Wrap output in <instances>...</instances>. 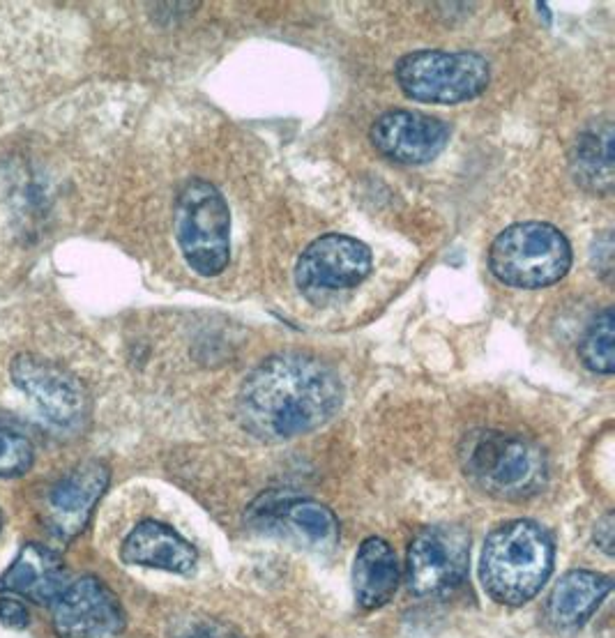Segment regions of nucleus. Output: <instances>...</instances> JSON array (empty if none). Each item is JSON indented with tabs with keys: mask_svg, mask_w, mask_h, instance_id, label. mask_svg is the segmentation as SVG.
<instances>
[{
	"mask_svg": "<svg viewBox=\"0 0 615 638\" xmlns=\"http://www.w3.org/2000/svg\"><path fill=\"white\" fill-rule=\"evenodd\" d=\"M344 399L339 376L305 353L272 355L245 378L238 417L249 434L277 443L323 427Z\"/></svg>",
	"mask_w": 615,
	"mask_h": 638,
	"instance_id": "f257e3e1",
	"label": "nucleus"
},
{
	"mask_svg": "<svg viewBox=\"0 0 615 638\" xmlns=\"http://www.w3.org/2000/svg\"><path fill=\"white\" fill-rule=\"evenodd\" d=\"M553 569V539L535 521H510L493 530L482 551V586L498 604L533 599Z\"/></svg>",
	"mask_w": 615,
	"mask_h": 638,
	"instance_id": "f03ea898",
	"label": "nucleus"
},
{
	"mask_svg": "<svg viewBox=\"0 0 615 638\" xmlns=\"http://www.w3.org/2000/svg\"><path fill=\"white\" fill-rule=\"evenodd\" d=\"M459 459L468 480L496 498L535 496L546 482L544 452L519 436L473 431L461 440Z\"/></svg>",
	"mask_w": 615,
	"mask_h": 638,
	"instance_id": "7ed1b4c3",
	"label": "nucleus"
},
{
	"mask_svg": "<svg viewBox=\"0 0 615 638\" xmlns=\"http://www.w3.org/2000/svg\"><path fill=\"white\" fill-rule=\"evenodd\" d=\"M489 268L512 288H546L572 268V247L551 224H514L493 240Z\"/></svg>",
	"mask_w": 615,
	"mask_h": 638,
	"instance_id": "20e7f679",
	"label": "nucleus"
},
{
	"mask_svg": "<svg viewBox=\"0 0 615 638\" xmlns=\"http://www.w3.org/2000/svg\"><path fill=\"white\" fill-rule=\"evenodd\" d=\"M176 238L189 268L217 277L231 258V212L208 180H189L176 203Z\"/></svg>",
	"mask_w": 615,
	"mask_h": 638,
	"instance_id": "39448f33",
	"label": "nucleus"
},
{
	"mask_svg": "<svg viewBox=\"0 0 615 638\" xmlns=\"http://www.w3.org/2000/svg\"><path fill=\"white\" fill-rule=\"evenodd\" d=\"M394 72L406 97L431 104L475 100L491 81L487 60L470 51H415Z\"/></svg>",
	"mask_w": 615,
	"mask_h": 638,
	"instance_id": "423d86ee",
	"label": "nucleus"
},
{
	"mask_svg": "<svg viewBox=\"0 0 615 638\" xmlns=\"http://www.w3.org/2000/svg\"><path fill=\"white\" fill-rule=\"evenodd\" d=\"M371 272V252L364 242L330 233L311 242L295 265V284L307 298L348 291Z\"/></svg>",
	"mask_w": 615,
	"mask_h": 638,
	"instance_id": "0eeeda50",
	"label": "nucleus"
},
{
	"mask_svg": "<svg viewBox=\"0 0 615 638\" xmlns=\"http://www.w3.org/2000/svg\"><path fill=\"white\" fill-rule=\"evenodd\" d=\"M470 537L459 526L422 530L408 549V586L415 595L431 597L457 588L468 574Z\"/></svg>",
	"mask_w": 615,
	"mask_h": 638,
	"instance_id": "6e6552de",
	"label": "nucleus"
},
{
	"mask_svg": "<svg viewBox=\"0 0 615 638\" xmlns=\"http://www.w3.org/2000/svg\"><path fill=\"white\" fill-rule=\"evenodd\" d=\"M12 381L28 394L47 420L56 427H77L88 413L86 387L70 371L37 355H17L12 362Z\"/></svg>",
	"mask_w": 615,
	"mask_h": 638,
	"instance_id": "1a4fd4ad",
	"label": "nucleus"
},
{
	"mask_svg": "<svg viewBox=\"0 0 615 638\" xmlns=\"http://www.w3.org/2000/svg\"><path fill=\"white\" fill-rule=\"evenodd\" d=\"M123 627V606L95 576L70 583L53 602V629L60 638H106Z\"/></svg>",
	"mask_w": 615,
	"mask_h": 638,
	"instance_id": "9d476101",
	"label": "nucleus"
},
{
	"mask_svg": "<svg viewBox=\"0 0 615 638\" xmlns=\"http://www.w3.org/2000/svg\"><path fill=\"white\" fill-rule=\"evenodd\" d=\"M109 480L111 473L102 461H83L60 477L44 500V523L51 535L63 542L77 537L88 526Z\"/></svg>",
	"mask_w": 615,
	"mask_h": 638,
	"instance_id": "9b49d317",
	"label": "nucleus"
},
{
	"mask_svg": "<svg viewBox=\"0 0 615 638\" xmlns=\"http://www.w3.org/2000/svg\"><path fill=\"white\" fill-rule=\"evenodd\" d=\"M450 125L420 111H387L371 127V143L399 164H427L443 153Z\"/></svg>",
	"mask_w": 615,
	"mask_h": 638,
	"instance_id": "f8f14e48",
	"label": "nucleus"
},
{
	"mask_svg": "<svg viewBox=\"0 0 615 638\" xmlns=\"http://www.w3.org/2000/svg\"><path fill=\"white\" fill-rule=\"evenodd\" d=\"M67 586L70 581L63 560L40 544H26L0 576V592H14L37 604H53Z\"/></svg>",
	"mask_w": 615,
	"mask_h": 638,
	"instance_id": "ddd939ff",
	"label": "nucleus"
},
{
	"mask_svg": "<svg viewBox=\"0 0 615 638\" xmlns=\"http://www.w3.org/2000/svg\"><path fill=\"white\" fill-rule=\"evenodd\" d=\"M127 565L164 569L173 574H192L196 567L194 546L176 530L157 521H143L127 535L123 544Z\"/></svg>",
	"mask_w": 615,
	"mask_h": 638,
	"instance_id": "4468645a",
	"label": "nucleus"
},
{
	"mask_svg": "<svg viewBox=\"0 0 615 638\" xmlns=\"http://www.w3.org/2000/svg\"><path fill=\"white\" fill-rule=\"evenodd\" d=\"M399 588V562L381 537L364 539L353 567V590L362 609L387 604Z\"/></svg>",
	"mask_w": 615,
	"mask_h": 638,
	"instance_id": "2eb2a0df",
	"label": "nucleus"
},
{
	"mask_svg": "<svg viewBox=\"0 0 615 638\" xmlns=\"http://www.w3.org/2000/svg\"><path fill=\"white\" fill-rule=\"evenodd\" d=\"M611 592V579L595 572H576L565 574L549 595L546 613L549 620L558 627H576L583 625L597 606L604 602V597Z\"/></svg>",
	"mask_w": 615,
	"mask_h": 638,
	"instance_id": "dca6fc26",
	"label": "nucleus"
},
{
	"mask_svg": "<svg viewBox=\"0 0 615 638\" xmlns=\"http://www.w3.org/2000/svg\"><path fill=\"white\" fill-rule=\"evenodd\" d=\"M576 182L592 192H609L613 185V129L611 123H599L586 129L576 141L572 155Z\"/></svg>",
	"mask_w": 615,
	"mask_h": 638,
	"instance_id": "f3484780",
	"label": "nucleus"
},
{
	"mask_svg": "<svg viewBox=\"0 0 615 638\" xmlns=\"http://www.w3.org/2000/svg\"><path fill=\"white\" fill-rule=\"evenodd\" d=\"M282 519L316 549H330L337 544V516L316 500H291L282 507Z\"/></svg>",
	"mask_w": 615,
	"mask_h": 638,
	"instance_id": "a211bd4d",
	"label": "nucleus"
},
{
	"mask_svg": "<svg viewBox=\"0 0 615 638\" xmlns=\"http://www.w3.org/2000/svg\"><path fill=\"white\" fill-rule=\"evenodd\" d=\"M613 328H615L613 309L606 307L602 314H597L595 321L590 323L586 337H583L579 344L583 364H586L590 371H595V374L611 376L615 369Z\"/></svg>",
	"mask_w": 615,
	"mask_h": 638,
	"instance_id": "6ab92c4d",
	"label": "nucleus"
},
{
	"mask_svg": "<svg viewBox=\"0 0 615 638\" xmlns=\"http://www.w3.org/2000/svg\"><path fill=\"white\" fill-rule=\"evenodd\" d=\"M35 461L33 443L19 431L0 427V477L26 475Z\"/></svg>",
	"mask_w": 615,
	"mask_h": 638,
	"instance_id": "aec40b11",
	"label": "nucleus"
},
{
	"mask_svg": "<svg viewBox=\"0 0 615 638\" xmlns=\"http://www.w3.org/2000/svg\"><path fill=\"white\" fill-rule=\"evenodd\" d=\"M176 638H242V636L235 632L231 625H226V622L201 618V620L187 622Z\"/></svg>",
	"mask_w": 615,
	"mask_h": 638,
	"instance_id": "412c9836",
	"label": "nucleus"
},
{
	"mask_svg": "<svg viewBox=\"0 0 615 638\" xmlns=\"http://www.w3.org/2000/svg\"><path fill=\"white\" fill-rule=\"evenodd\" d=\"M0 622L10 629H24L30 622V613L24 602L12 597H0Z\"/></svg>",
	"mask_w": 615,
	"mask_h": 638,
	"instance_id": "4be33fe9",
	"label": "nucleus"
},
{
	"mask_svg": "<svg viewBox=\"0 0 615 638\" xmlns=\"http://www.w3.org/2000/svg\"><path fill=\"white\" fill-rule=\"evenodd\" d=\"M595 542H597L599 549L606 553V556H613V544H615L613 514H606L604 519L595 526Z\"/></svg>",
	"mask_w": 615,
	"mask_h": 638,
	"instance_id": "5701e85b",
	"label": "nucleus"
},
{
	"mask_svg": "<svg viewBox=\"0 0 615 638\" xmlns=\"http://www.w3.org/2000/svg\"><path fill=\"white\" fill-rule=\"evenodd\" d=\"M0 528H3V514H0Z\"/></svg>",
	"mask_w": 615,
	"mask_h": 638,
	"instance_id": "b1692460",
	"label": "nucleus"
}]
</instances>
